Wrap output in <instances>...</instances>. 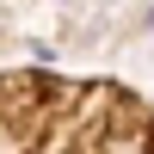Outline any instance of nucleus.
<instances>
[{"label":"nucleus","instance_id":"obj_1","mask_svg":"<svg viewBox=\"0 0 154 154\" xmlns=\"http://www.w3.org/2000/svg\"><path fill=\"white\" fill-rule=\"evenodd\" d=\"M0 154H154V99L117 80L6 68Z\"/></svg>","mask_w":154,"mask_h":154}]
</instances>
